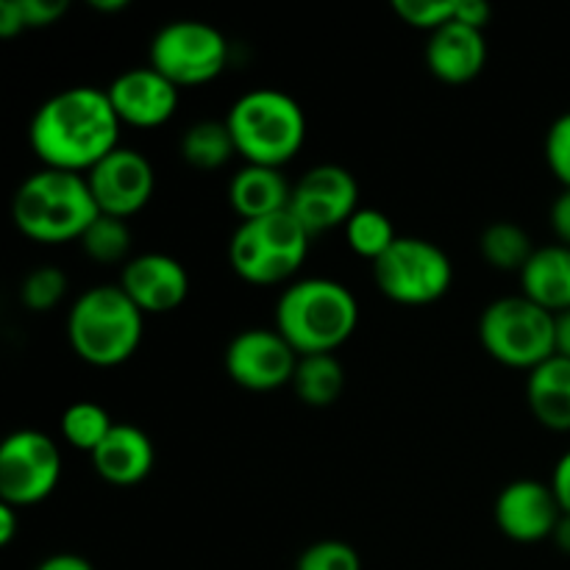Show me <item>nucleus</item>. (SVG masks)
I'll list each match as a JSON object with an SVG mask.
<instances>
[{
  "mask_svg": "<svg viewBox=\"0 0 570 570\" xmlns=\"http://www.w3.org/2000/svg\"><path fill=\"white\" fill-rule=\"evenodd\" d=\"M120 128L106 89L70 87L39 106L28 128V142L42 167L87 176L120 148Z\"/></svg>",
  "mask_w": 570,
  "mask_h": 570,
  "instance_id": "nucleus-1",
  "label": "nucleus"
},
{
  "mask_svg": "<svg viewBox=\"0 0 570 570\" xmlns=\"http://www.w3.org/2000/svg\"><path fill=\"white\" fill-rule=\"evenodd\" d=\"M98 215L87 176L50 167L31 173L11 200L17 232L45 245L78 243Z\"/></svg>",
  "mask_w": 570,
  "mask_h": 570,
  "instance_id": "nucleus-2",
  "label": "nucleus"
},
{
  "mask_svg": "<svg viewBox=\"0 0 570 570\" xmlns=\"http://www.w3.org/2000/svg\"><path fill=\"white\" fill-rule=\"evenodd\" d=\"M360 323V304L334 278H304L289 284L276 304V332L298 356L334 354Z\"/></svg>",
  "mask_w": 570,
  "mask_h": 570,
  "instance_id": "nucleus-3",
  "label": "nucleus"
},
{
  "mask_svg": "<svg viewBox=\"0 0 570 570\" xmlns=\"http://www.w3.org/2000/svg\"><path fill=\"white\" fill-rule=\"evenodd\" d=\"M145 315L120 284H98L78 295L67 315V340L78 360L92 367H117L137 354Z\"/></svg>",
  "mask_w": 570,
  "mask_h": 570,
  "instance_id": "nucleus-4",
  "label": "nucleus"
},
{
  "mask_svg": "<svg viewBox=\"0 0 570 570\" xmlns=\"http://www.w3.org/2000/svg\"><path fill=\"white\" fill-rule=\"evenodd\" d=\"M226 126L245 165L282 170L306 139V115L282 89H250L228 109Z\"/></svg>",
  "mask_w": 570,
  "mask_h": 570,
  "instance_id": "nucleus-5",
  "label": "nucleus"
},
{
  "mask_svg": "<svg viewBox=\"0 0 570 570\" xmlns=\"http://www.w3.org/2000/svg\"><path fill=\"white\" fill-rule=\"evenodd\" d=\"M479 340L501 365L534 371L557 354V315L527 295L499 298L479 317Z\"/></svg>",
  "mask_w": 570,
  "mask_h": 570,
  "instance_id": "nucleus-6",
  "label": "nucleus"
},
{
  "mask_svg": "<svg viewBox=\"0 0 570 570\" xmlns=\"http://www.w3.org/2000/svg\"><path fill=\"white\" fill-rule=\"evenodd\" d=\"M309 232L293 212L243 223L228 243V262L248 284H282L301 271L309 254Z\"/></svg>",
  "mask_w": 570,
  "mask_h": 570,
  "instance_id": "nucleus-7",
  "label": "nucleus"
},
{
  "mask_svg": "<svg viewBox=\"0 0 570 570\" xmlns=\"http://www.w3.org/2000/svg\"><path fill=\"white\" fill-rule=\"evenodd\" d=\"M148 65L178 89L200 87V83L215 81L226 70L228 39L209 22H167L150 39Z\"/></svg>",
  "mask_w": 570,
  "mask_h": 570,
  "instance_id": "nucleus-8",
  "label": "nucleus"
},
{
  "mask_svg": "<svg viewBox=\"0 0 570 570\" xmlns=\"http://www.w3.org/2000/svg\"><path fill=\"white\" fill-rule=\"evenodd\" d=\"M373 278L395 304L426 306L449 293L454 265L440 245L421 237H399L382 259L373 262Z\"/></svg>",
  "mask_w": 570,
  "mask_h": 570,
  "instance_id": "nucleus-9",
  "label": "nucleus"
},
{
  "mask_svg": "<svg viewBox=\"0 0 570 570\" xmlns=\"http://www.w3.org/2000/svg\"><path fill=\"white\" fill-rule=\"evenodd\" d=\"M61 479L59 445L37 429H20L0 445V501L26 510L56 490Z\"/></svg>",
  "mask_w": 570,
  "mask_h": 570,
  "instance_id": "nucleus-10",
  "label": "nucleus"
},
{
  "mask_svg": "<svg viewBox=\"0 0 570 570\" xmlns=\"http://www.w3.org/2000/svg\"><path fill=\"white\" fill-rule=\"evenodd\" d=\"M360 209V184L345 167L317 165L293 184L289 212L309 237L343 226Z\"/></svg>",
  "mask_w": 570,
  "mask_h": 570,
  "instance_id": "nucleus-11",
  "label": "nucleus"
},
{
  "mask_svg": "<svg viewBox=\"0 0 570 570\" xmlns=\"http://www.w3.org/2000/svg\"><path fill=\"white\" fill-rule=\"evenodd\" d=\"M223 360L234 384L250 393H271L293 384L301 356L276 328H245L228 343Z\"/></svg>",
  "mask_w": 570,
  "mask_h": 570,
  "instance_id": "nucleus-12",
  "label": "nucleus"
},
{
  "mask_svg": "<svg viewBox=\"0 0 570 570\" xmlns=\"http://www.w3.org/2000/svg\"><path fill=\"white\" fill-rule=\"evenodd\" d=\"M87 181L100 215L128 220L154 198L156 173L139 150L120 145L87 173Z\"/></svg>",
  "mask_w": 570,
  "mask_h": 570,
  "instance_id": "nucleus-13",
  "label": "nucleus"
},
{
  "mask_svg": "<svg viewBox=\"0 0 570 570\" xmlns=\"http://www.w3.org/2000/svg\"><path fill=\"white\" fill-rule=\"evenodd\" d=\"M493 515L504 538L515 543H543L554 534L562 510L551 484L518 479L501 490Z\"/></svg>",
  "mask_w": 570,
  "mask_h": 570,
  "instance_id": "nucleus-14",
  "label": "nucleus"
},
{
  "mask_svg": "<svg viewBox=\"0 0 570 570\" xmlns=\"http://www.w3.org/2000/svg\"><path fill=\"white\" fill-rule=\"evenodd\" d=\"M178 92H181V89H178L176 83L167 81V78L161 76V72H156L150 65L120 72V76L109 83V89H106V95H109L111 106H115L122 126L134 128L165 126V122L176 115Z\"/></svg>",
  "mask_w": 570,
  "mask_h": 570,
  "instance_id": "nucleus-15",
  "label": "nucleus"
},
{
  "mask_svg": "<svg viewBox=\"0 0 570 570\" xmlns=\"http://www.w3.org/2000/svg\"><path fill=\"white\" fill-rule=\"evenodd\" d=\"M120 289L142 309V315H165L187 301V267L167 254L131 256L122 265Z\"/></svg>",
  "mask_w": 570,
  "mask_h": 570,
  "instance_id": "nucleus-16",
  "label": "nucleus"
},
{
  "mask_svg": "<svg viewBox=\"0 0 570 570\" xmlns=\"http://www.w3.org/2000/svg\"><path fill=\"white\" fill-rule=\"evenodd\" d=\"M426 65L432 76L443 83H468L488 65L484 31L451 20L440 31L429 33Z\"/></svg>",
  "mask_w": 570,
  "mask_h": 570,
  "instance_id": "nucleus-17",
  "label": "nucleus"
},
{
  "mask_svg": "<svg viewBox=\"0 0 570 570\" xmlns=\"http://www.w3.org/2000/svg\"><path fill=\"white\" fill-rule=\"evenodd\" d=\"M92 465L104 482L115 488H134L154 471V440L134 423H115L109 438L92 454Z\"/></svg>",
  "mask_w": 570,
  "mask_h": 570,
  "instance_id": "nucleus-18",
  "label": "nucleus"
},
{
  "mask_svg": "<svg viewBox=\"0 0 570 570\" xmlns=\"http://www.w3.org/2000/svg\"><path fill=\"white\" fill-rule=\"evenodd\" d=\"M289 198H293V184L276 167L245 165L228 184V200L243 223L287 212Z\"/></svg>",
  "mask_w": 570,
  "mask_h": 570,
  "instance_id": "nucleus-19",
  "label": "nucleus"
},
{
  "mask_svg": "<svg viewBox=\"0 0 570 570\" xmlns=\"http://www.w3.org/2000/svg\"><path fill=\"white\" fill-rule=\"evenodd\" d=\"M521 295L551 315L570 309V245H543L521 271Z\"/></svg>",
  "mask_w": 570,
  "mask_h": 570,
  "instance_id": "nucleus-20",
  "label": "nucleus"
},
{
  "mask_svg": "<svg viewBox=\"0 0 570 570\" xmlns=\"http://www.w3.org/2000/svg\"><path fill=\"white\" fill-rule=\"evenodd\" d=\"M527 401L534 421L551 432H570V360L554 354L529 371Z\"/></svg>",
  "mask_w": 570,
  "mask_h": 570,
  "instance_id": "nucleus-21",
  "label": "nucleus"
},
{
  "mask_svg": "<svg viewBox=\"0 0 570 570\" xmlns=\"http://www.w3.org/2000/svg\"><path fill=\"white\" fill-rule=\"evenodd\" d=\"M345 371L334 354L301 356L293 376V390L306 406H332L343 395Z\"/></svg>",
  "mask_w": 570,
  "mask_h": 570,
  "instance_id": "nucleus-22",
  "label": "nucleus"
},
{
  "mask_svg": "<svg viewBox=\"0 0 570 570\" xmlns=\"http://www.w3.org/2000/svg\"><path fill=\"white\" fill-rule=\"evenodd\" d=\"M181 156L195 170H220L228 165L237 156V145L226 120L193 122L181 137Z\"/></svg>",
  "mask_w": 570,
  "mask_h": 570,
  "instance_id": "nucleus-23",
  "label": "nucleus"
},
{
  "mask_svg": "<svg viewBox=\"0 0 570 570\" xmlns=\"http://www.w3.org/2000/svg\"><path fill=\"white\" fill-rule=\"evenodd\" d=\"M479 250H482V259L493 265L495 271L518 273L521 276V271L529 265V259H532L538 248H534L529 234L518 223L501 220L484 228L482 239H479Z\"/></svg>",
  "mask_w": 570,
  "mask_h": 570,
  "instance_id": "nucleus-24",
  "label": "nucleus"
},
{
  "mask_svg": "<svg viewBox=\"0 0 570 570\" xmlns=\"http://www.w3.org/2000/svg\"><path fill=\"white\" fill-rule=\"evenodd\" d=\"M78 245L98 265H120V262H128L134 234L128 228V220H122V217L98 215L92 226L83 232V237L78 239Z\"/></svg>",
  "mask_w": 570,
  "mask_h": 570,
  "instance_id": "nucleus-25",
  "label": "nucleus"
},
{
  "mask_svg": "<svg viewBox=\"0 0 570 570\" xmlns=\"http://www.w3.org/2000/svg\"><path fill=\"white\" fill-rule=\"evenodd\" d=\"M111 429H115V421L95 401H78V404L67 406L65 415H61V434H65L67 443L89 456L109 438Z\"/></svg>",
  "mask_w": 570,
  "mask_h": 570,
  "instance_id": "nucleus-26",
  "label": "nucleus"
},
{
  "mask_svg": "<svg viewBox=\"0 0 570 570\" xmlns=\"http://www.w3.org/2000/svg\"><path fill=\"white\" fill-rule=\"evenodd\" d=\"M399 239L393 220L379 209H356V215L345 223V243L362 259L379 262Z\"/></svg>",
  "mask_w": 570,
  "mask_h": 570,
  "instance_id": "nucleus-27",
  "label": "nucleus"
},
{
  "mask_svg": "<svg viewBox=\"0 0 570 570\" xmlns=\"http://www.w3.org/2000/svg\"><path fill=\"white\" fill-rule=\"evenodd\" d=\"M70 282H67L65 271L56 265H39L22 278L20 284V301L31 312H50L65 301Z\"/></svg>",
  "mask_w": 570,
  "mask_h": 570,
  "instance_id": "nucleus-28",
  "label": "nucleus"
},
{
  "mask_svg": "<svg viewBox=\"0 0 570 570\" xmlns=\"http://www.w3.org/2000/svg\"><path fill=\"white\" fill-rule=\"evenodd\" d=\"M295 570H362V557L343 540H317L301 551Z\"/></svg>",
  "mask_w": 570,
  "mask_h": 570,
  "instance_id": "nucleus-29",
  "label": "nucleus"
},
{
  "mask_svg": "<svg viewBox=\"0 0 570 570\" xmlns=\"http://www.w3.org/2000/svg\"><path fill=\"white\" fill-rule=\"evenodd\" d=\"M393 11L417 31H440L456 14V0H393Z\"/></svg>",
  "mask_w": 570,
  "mask_h": 570,
  "instance_id": "nucleus-30",
  "label": "nucleus"
},
{
  "mask_svg": "<svg viewBox=\"0 0 570 570\" xmlns=\"http://www.w3.org/2000/svg\"><path fill=\"white\" fill-rule=\"evenodd\" d=\"M546 161L562 189H570V111L557 117L546 134Z\"/></svg>",
  "mask_w": 570,
  "mask_h": 570,
  "instance_id": "nucleus-31",
  "label": "nucleus"
},
{
  "mask_svg": "<svg viewBox=\"0 0 570 570\" xmlns=\"http://www.w3.org/2000/svg\"><path fill=\"white\" fill-rule=\"evenodd\" d=\"M17 3H20L22 20H26V31L56 26L70 9L67 0H17Z\"/></svg>",
  "mask_w": 570,
  "mask_h": 570,
  "instance_id": "nucleus-32",
  "label": "nucleus"
},
{
  "mask_svg": "<svg viewBox=\"0 0 570 570\" xmlns=\"http://www.w3.org/2000/svg\"><path fill=\"white\" fill-rule=\"evenodd\" d=\"M454 20L468 28H476V31H484L490 26V20H493V9L488 3H482V0H456Z\"/></svg>",
  "mask_w": 570,
  "mask_h": 570,
  "instance_id": "nucleus-33",
  "label": "nucleus"
},
{
  "mask_svg": "<svg viewBox=\"0 0 570 570\" xmlns=\"http://www.w3.org/2000/svg\"><path fill=\"white\" fill-rule=\"evenodd\" d=\"M549 220L557 239H560V245H570V189H562V193L557 195L554 204H551Z\"/></svg>",
  "mask_w": 570,
  "mask_h": 570,
  "instance_id": "nucleus-34",
  "label": "nucleus"
},
{
  "mask_svg": "<svg viewBox=\"0 0 570 570\" xmlns=\"http://www.w3.org/2000/svg\"><path fill=\"white\" fill-rule=\"evenodd\" d=\"M551 490H554L557 501H560V510L570 515V451L557 462L554 476H551Z\"/></svg>",
  "mask_w": 570,
  "mask_h": 570,
  "instance_id": "nucleus-35",
  "label": "nucleus"
},
{
  "mask_svg": "<svg viewBox=\"0 0 570 570\" xmlns=\"http://www.w3.org/2000/svg\"><path fill=\"white\" fill-rule=\"evenodd\" d=\"M22 31H26V20H22L20 3L17 0H3L0 3V37L11 39Z\"/></svg>",
  "mask_w": 570,
  "mask_h": 570,
  "instance_id": "nucleus-36",
  "label": "nucleus"
},
{
  "mask_svg": "<svg viewBox=\"0 0 570 570\" xmlns=\"http://www.w3.org/2000/svg\"><path fill=\"white\" fill-rule=\"evenodd\" d=\"M37 570H95L92 562L81 554H53L42 560Z\"/></svg>",
  "mask_w": 570,
  "mask_h": 570,
  "instance_id": "nucleus-37",
  "label": "nucleus"
},
{
  "mask_svg": "<svg viewBox=\"0 0 570 570\" xmlns=\"http://www.w3.org/2000/svg\"><path fill=\"white\" fill-rule=\"evenodd\" d=\"M20 510H17V507H11V504H3V501H0V546H11V540H14V534H17V521H20Z\"/></svg>",
  "mask_w": 570,
  "mask_h": 570,
  "instance_id": "nucleus-38",
  "label": "nucleus"
},
{
  "mask_svg": "<svg viewBox=\"0 0 570 570\" xmlns=\"http://www.w3.org/2000/svg\"><path fill=\"white\" fill-rule=\"evenodd\" d=\"M557 354L570 360V309L557 315Z\"/></svg>",
  "mask_w": 570,
  "mask_h": 570,
  "instance_id": "nucleus-39",
  "label": "nucleus"
},
{
  "mask_svg": "<svg viewBox=\"0 0 570 570\" xmlns=\"http://www.w3.org/2000/svg\"><path fill=\"white\" fill-rule=\"evenodd\" d=\"M551 540H554L557 549H560L562 554L570 557V515H566V512H562V518H560V523H557Z\"/></svg>",
  "mask_w": 570,
  "mask_h": 570,
  "instance_id": "nucleus-40",
  "label": "nucleus"
},
{
  "mask_svg": "<svg viewBox=\"0 0 570 570\" xmlns=\"http://www.w3.org/2000/svg\"><path fill=\"white\" fill-rule=\"evenodd\" d=\"M89 6L100 14H117V11L128 9V0H89Z\"/></svg>",
  "mask_w": 570,
  "mask_h": 570,
  "instance_id": "nucleus-41",
  "label": "nucleus"
}]
</instances>
